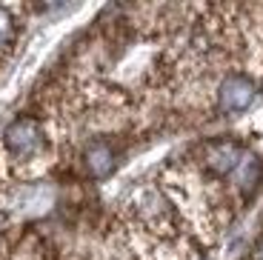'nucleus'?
I'll return each mask as SVG.
<instances>
[{
  "label": "nucleus",
  "instance_id": "1",
  "mask_svg": "<svg viewBox=\"0 0 263 260\" xmlns=\"http://www.w3.org/2000/svg\"><path fill=\"white\" fill-rule=\"evenodd\" d=\"M257 98V72L235 69L217 80L212 91V106L220 115H243Z\"/></svg>",
  "mask_w": 263,
  "mask_h": 260
},
{
  "label": "nucleus",
  "instance_id": "2",
  "mask_svg": "<svg viewBox=\"0 0 263 260\" xmlns=\"http://www.w3.org/2000/svg\"><path fill=\"white\" fill-rule=\"evenodd\" d=\"M115 163H118V149H115V143L106 135H98V137H92V140L86 143V149H83V169H86L89 177H95V180L109 177L112 169H115Z\"/></svg>",
  "mask_w": 263,
  "mask_h": 260
}]
</instances>
